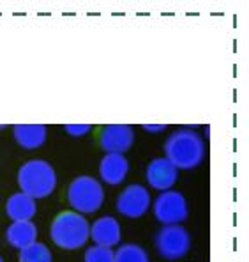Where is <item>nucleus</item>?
I'll return each instance as SVG.
<instances>
[{
    "label": "nucleus",
    "instance_id": "1",
    "mask_svg": "<svg viewBox=\"0 0 249 262\" xmlns=\"http://www.w3.org/2000/svg\"><path fill=\"white\" fill-rule=\"evenodd\" d=\"M207 145L196 129L181 128L170 133L164 142V158L175 165L177 170H193L205 160Z\"/></svg>",
    "mask_w": 249,
    "mask_h": 262
},
{
    "label": "nucleus",
    "instance_id": "2",
    "mask_svg": "<svg viewBox=\"0 0 249 262\" xmlns=\"http://www.w3.org/2000/svg\"><path fill=\"white\" fill-rule=\"evenodd\" d=\"M16 181L21 193L37 200L46 199V196H49L55 191L59 177H57L55 168H53V165L49 161L34 158V160L25 161L18 168Z\"/></svg>",
    "mask_w": 249,
    "mask_h": 262
},
{
    "label": "nucleus",
    "instance_id": "3",
    "mask_svg": "<svg viewBox=\"0 0 249 262\" xmlns=\"http://www.w3.org/2000/svg\"><path fill=\"white\" fill-rule=\"evenodd\" d=\"M90 234V223L76 211H62L52 222L49 237L55 246L62 250H80L87 245Z\"/></svg>",
    "mask_w": 249,
    "mask_h": 262
},
{
    "label": "nucleus",
    "instance_id": "4",
    "mask_svg": "<svg viewBox=\"0 0 249 262\" xmlns=\"http://www.w3.org/2000/svg\"><path fill=\"white\" fill-rule=\"evenodd\" d=\"M67 202L71 211H76L83 216L95 213L105 202V188L101 181L92 176L74 177L67 188Z\"/></svg>",
    "mask_w": 249,
    "mask_h": 262
},
{
    "label": "nucleus",
    "instance_id": "5",
    "mask_svg": "<svg viewBox=\"0 0 249 262\" xmlns=\"http://www.w3.org/2000/svg\"><path fill=\"white\" fill-rule=\"evenodd\" d=\"M154 246L164 260H179L191 250V234L184 225H161L154 236Z\"/></svg>",
    "mask_w": 249,
    "mask_h": 262
},
{
    "label": "nucleus",
    "instance_id": "6",
    "mask_svg": "<svg viewBox=\"0 0 249 262\" xmlns=\"http://www.w3.org/2000/svg\"><path fill=\"white\" fill-rule=\"evenodd\" d=\"M152 213L161 225H182L189 216V206L184 193L177 190L161 191L152 202Z\"/></svg>",
    "mask_w": 249,
    "mask_h": 262
},
{
    "label": "nucleus",
    "instance_id": "7",
    "mask_svg": "<svg viewBox=\"0 0 249 262\" xmlns=\"http://www.w3.org/2000/svg\"><path fill=\"white\" fill-rule=\"evenodd\" d=\"M152 206V196L147 186L140 183H131L118 193L117 202H115V209L118 214L126 218H141Z\"/></svg>",
    "mask_w": 249,
    "mask_h": 262
},
{
    "label": "nucleus",
    "instance_id": "8",
    "mask_svg": "<svg viewBox=\"0 0 249 262\" xmlns=\"http://www.w3.org/2000/svg\"><path fill=\"white\" fill-rule=\"evenodd\" d=\"M177 179L179 170L164 156H158L154 160H151L147 168H145V181H147V184L152 190L159 191V193L166 190H173Z\"/></svg>",
    "mask_w": 249,
    "mask_h": 262
},
{
    "label": "nucleus",
    "instance_id": "9",
    "mask_svg": "<svg viewBox=\"0 0 249 262\" xmlns=\"http://www.w3.org/2000/svg\"><path fill=\"white\" fill-rule=\"evenodd\" d=\"M135 144V129L129 124H108L101 129L99 145L105 152L126 154Z\"/></svg>",
    "mask_w": 249,
    "mask_h": 262
},
{
    "label": "nucleus",
    "instance_id": "10",
    "mask_svg": "<svg viewBox=\"0 0 249 262\" xmlns=\"http://www.w3.org/2000/svg\"><path fill=\"white\" fill-rule=\"evenodd\" d=\"M89 239L94 241L97 246H106V248H115L120 245L122 239V227L117 218L105 214L90 223Z\"/></svg>",
    "mask_w": 249,
    "mask_h": 262
},
{
    "label": "nucleus",
    "instance_id": "11",
    "mask_svg": "<svg viewBox=\"0 0 249 262\" xmlns=\"http://www.w3.org/2000/svg\"><path fill=\"white\" fill-rule=\"evenodd\" d=\"M99 179L110 186H118L126 181L129 174V161L126 154L106 152L99 161Z\"/></svg>",
    "mask_w": 249,
    "mask_h": 262
},
{
    "label": "nucleus",
    "instance_id": "12",
    "mask_svg": "<svg viewBox=\"0 0 249 262\" xmlns=\"http://www.w3.org/2000/svg\"><path fill=\"white\" fill-rule=\"evenodd\" d=\"M37 202L32 196L16 191L6 200V214L11 222H30L36 216Z\"/></svg>",
    "mask_w": 249,
    "mask_h": 262
},
{
    "label": "nucleus",
    "instance_id": "13",
    "mask_svg": "<svg viewBox=\"0 0 249 262\" xmlns=\"http://www.w3.org/2000/svg\"><path fill=\"white\" fill-rule=\"evenodd\" d=\"M13 138L27 151L39 149L48 138V128L44 124H16L13 126Z\"/></svg>",
    "mask_w": 249,
    "mask_h": 262
},
{
    "label": "nucleus",
    "instance_id": "14",
    "mask_svg": "<svg viewBox=\"0 0 249 262\" xmlns=\"http://www.w3.org/2000/svg\"><path fill=\"white\" fill-rule=\"evenodd\" d=\"M6 239L9 243V246H13V248H16L20 252L25 246L37 241L36 223L32 220L30 222H11V225L6 229Z\"/></svg>",
    "mask_w": 249,
    "mask_h": 262
},
{
    "label": "nucleus",
    "instance_id": "15",
    "mask_svg": "<svg viewBox=\"0 0 249 262\" xmlns=\"http://www.w3.org/2000/svg\"><path fill=\"white\" fill-rule=\"evenodd\" d=\"M113 262H151L148 252L136 243H124L113 250Z\"/></svg>",
    "mask_w": 249,
    "mask_h": 262
},
{
    "label": "nucleus",
    "instance_id": "16",
    "mask_svg": "<svg viewBox=\"0 0 249 262\" xmlns=\"http://www.w3.org/2000/svg\"><path fill=\"white\" fill-rule=\"evenodd\" d=\"M20 262H53L52 250L44 243L34 241L32 245L20 250Z\"/></svg>",
    "mask_w": 249,
    "mask_h": 262
},
{
    "label": "nucleus",
    "instance_id": "17",
    "mask_svg": "<svg viewBox=\"0 0 249 262\" xmlns=\"http://www.w3.org/2000/svg\"><path fill=\"white\" fill-rule=\"evenodd\" d=\"M83 262H113V248L92 245L83 253Z\"/></svg>",
    "mask_w": 249,
    "mask_h": 262
},
{
    "label": "nucleus",
    "instance_id": "18",
    "mask_svg": "<svg viewBox=\"0 0 249 262\" xmlns=\"http://www.w3.org/2000/svg\"><path fill=\"white\" fill-rule=\"evenodd\" d=\"M92 126L90 124H66L64 126V131L69 135V137H83V135L90 133Z\"/></svg>",
    "mask_w": 249,
    "mask_h": 262
},
{
    "label": "nucleus",
    "instance_id": "19",
    "mask_svg": "<svg viewBox=\"0 0 249 262\" xmlns=\"http://www.w3.org/2000/svg\"><path fill=\"white\" fill-rule=\"evenodd\" d=\"M143 129L148 133H163L166 131V124H143Z\"/></svg>",
    "mask_w": 249,
    "mask_h": 262
},
{
    "label": "nucleus",
    "instance_id": "20",
    "mask_svg": "<svg viewBox=\"0 0 249 262\" xmlns=\"http://www.w3.org/2000/svg\"><path fill=\"white\" fill-rule=\"evenodd\" d=\"M0 262H6V260H4V259H2V255H0Z\"/></svg>",
    "mask_w": 249,
    "mask_h": 262
}]
</instances>
